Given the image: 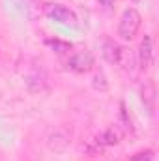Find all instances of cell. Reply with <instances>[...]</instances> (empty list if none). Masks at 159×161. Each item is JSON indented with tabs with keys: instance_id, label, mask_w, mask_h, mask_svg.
Here are the masks:
<instances>
[{
	"instance_id": "obj_1",
	"label": "cell",
	"mask_w": 159,
	"mask_h": 161,
	"mask_svg": "<svg viewBox=\"0 0 159 161\" xmlns=\"http://www.w3.org/2000/svg\"><path fill=\"white\" fill-rule=\"evenodd\" d=\"M103 56H105L111 64H116V66L122 68L123 71L135 75L137 58H135V54H133L131 49L122 47V45H116V43H112V41H105V43H103Z\"/></svg>"
},
{
	"instance_id": "obj_2",
	"label": "cell",
	"mask_w": 159,
	"mask_h": 161,
	"mask_svg": "<svg viewBox=\"0 0 159 161\" xmlns=\"http://www.w3.org/2000/svg\"><path fill=\"white\" fill-rule=\"evenodd\" d=\"M140 25H142V17L140 13L135 9V8H129L122 13L118 23V36L123 41H131L135 40V36L139 34L140 30Z\"/></svg>"
},
{
	"instance_id": "obj_3",
	"label": "cell",
	"mask_w": 159,
	"mask_h": 161,
	"mask_svg": "<svg viewBox=\"0 0 159 161\" xmlns=\"http://www.w3.org/2000/svg\"><path fill=\"white\" fill-rule=\"evenodd\" d=\"M43 11H45L47 17H51L58 25H64V26H69V28H77L79 26V17L75 15V11L66 8V6H62V4H45Z\"/></svg>"
},
{
	"instance_id": "obj_4",
	"label": "cell",
	"mask_w": 159,
	"mask_h": 161,
	"mask_svg": "<svg viewBox=\"0 0 159 161\" xmlns=\"http://www.w3.org/2000/svg\"><path fill=\"white\" fill-rule=\"evenodd\" d=\"M137 60L140 69H150L154 64V43L150 36H144V40L140 41L139 51H137Z\"/></svg>"
},
{
	"instance_id": "obj_5",
	"label": "cell",
	"mask_w": 159,
	"mask_h": 161,
	"mask_svg": "<svg viewBox=\"0 0 159 161\" xmlns=\"http://www.w3.org/2000/svg\"><path fill=\"white\" fill-rule=\"evenodd\" d=\"M94 64H96L94 54L88 53V51H82V53L73 54V56L69 58V62H68L69 69H73V71H77V73H86V71H90V69L94 68Z\"/></svg>"
},
{
	"instance_id": "obj_6",
	"label": "cell",
	"mask_w": 159,
	"mask_h": 161,
	"mask_svg": "<svg viewBox=\"0 0 159 161\" xmlns=\"http://www.w3.org/2000/svg\"><path fill=\"white\" fill-rule=\"evenodd\" d=\"M47 146H49L52 152L62 154V152H66L68 146H69V135L64 133V131H60V129H56V131H52V133L49 135Z\"/></svg>"
},
{
	"instance_id": "obj_7",
	"label": "cell",
	"mask_w": 159,
	"mask_h": 161,
	"mask_svg": "<svg viewBox=\"0 0 159 161\" xmlns=\"http://www.w3.org/2000/svg\"><path fill=\"white\" fill-rule=\"evenodd\" d=\"M140 99L148 111V114H154V109H156V86L152 80L144 82V86L140 88Z\"/></svg>"
},
{
	"instance_id": "obj_8",
	"label": "cell",
	"mask_w": 159,
	"mask_h": 161,
	"mask_svg": "<svg viewBox=\"0 0 159 161\" xmlns=\"http://www.w3.org/2000/svg\"><path fill=\"white\" fill-rule=\"evenodd\" d=\"M123 137V131L120 129L118 125H111L109 129H105L99 137V144H105V146H114L118 144Z\"/></svg>"
},
{
	"instance_id": "obj_9",
	"label": "cell",
	"mask_w": 159,
	"mask_h": 161,
	"mask_svg": "<svg viewBox=\"0 0 159 161\" xmlns=\"http://www.w3.org/2000/svg\"><path fill=\"white\" fill-rule=\"evenodd\" d=\"M47 45L51 49H54L58 54H64L71 49V43H66V41H60V40H47Z\"/></svg>"
},
{
	"instance_id": "obj_10",
	"label": "cell",
	"mask_w": 159,
	"mask_h": 161,
	"mask_svg": "<svg viewBox=\"0 0 159 161\" xmlns=\"http://www.w3.org/2000/svg\"><path fill=\"white\" fill-rule=\"evenodd\" d=\"M131 161H154V150H144V152H139L135 154Z\"/></svg>"
},
{
	"instance_id": "obj_11",
	"label": "cell",
	"mask_w": 159,
	"mask_h": 161,
	"mask_svg": "<svg viewBox=\"0 0 159 161\" xmlns=\"http://www.w3.org/2000/svg\"><path fill=\"white\" fill-rule=\"evenodd\" d=\"M94 86L96 88H99V90H107V80H105V75L103 73H96V77H94Z\"/></svg>"
},
{
	"instance_id": "obj_12",
	"label": "cell",
	"mask_w": 159,
	"mask_h": 161,
	"mask_svg": "<svg viewBox=\"0 0 159 161\" xmlns=\"http://www.w3.org/2000/svg\"><path fill=\"white\" fill-rule=\"evenodd\" d=\"M97 2H99L105 9H109V8H112V6H114V0H97Z\"/></svg>"
}]
</instances>
